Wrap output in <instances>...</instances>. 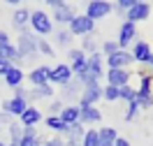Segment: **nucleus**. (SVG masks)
<instances>
[{"label":"nucleus","mask_w":153,"mask_h":146,"mask_svg":"<svg viewBox=\"0 0 153 146\" xmlns=\"http://www.w3.org/2000/svg\"><path fill=\"white\" fill-rule=\"evenodd\" d=\"M81 90H84V86H81L76 79H72L70 84L63 86V90H60V100H67V102L76 104V102H79V97H81Z\"/></svg>","instance_id":"15"},{"label":"nucleus","mask_w":153,"mask_h":146,"mask_svg":"<svg viewBox=\"0 0 153 146\" xmlns=\"http://www.w3.org/2000/svg\"><path fill=\"white\" fill-rule=\"evenodd\" d=\"M118 42H116V39H107L105 44H102V56H111V53H116V51H118Z\"/></svg>","instance_id":"37"},{"label":"nucleus","mask_w":153,"mask_h":146,"mask_svg":"<svg viewBox=\"0 0 153 146\" xmlns=\"http://www.w3.org/2000/svg\"><path fill=\"white\" fill-rule=\"evenodd\" d=\"M74 79V74H72V70H70V65L67 63H58L56 67H51V72H49V84L56 88V86H65V84H70Z\"/></svg>","instance_id":"6"},{"label":"nucleus","mask_w":153,"mask_h":146,"mask_svg":"<svg viewBox=\"0 0 153 146\" xmlns=\"http://www.w3.org/2000/svg\"><path fill=\"white\" fill-rule=\"evenodd\" d=\"M2 2H7V5H21V0H2Z\"/></svg>","instance_id":"48"},{"label":"nucleus","mask_w":153,"mask_h":146,"mask_svg":"<svg viewBox=\"0 0 153 146\" xmlns=\"http://www.w3.org/2000/svg\"><path fill=\"white\" fill-rule=\"evenodd\" d=\"M21 2H26V0H21Z\"/></svg>","instance_id":"53"},{"label":"nucleus","mask_w":153,"mask_h":146,"mask_svg":"<svg viewBox=\"0 0 153 146\" xmlns=\"http://www.w3.org/2000/svg\"><path fill=\"white\" fill-rule=\"evenodd\" d=\"M26 107H28V102L26 100H19V97H10V100H5L2 102V111H7L10 116L19 118L23 111H26Z\"/></svg>","instance_id":"20"},{"label":"nucleus","mask_w":153,"mask_h":146,"mask_svg":"<svg viewBox=\"0 0 153 146\" xmlns=\"http://www.w3.org/2000/svg\"><path fill=\"white\" fill-rule=\"evenodd\" d=\"M7 42H12V39H10V35H7L5 30H0V44H7Z\"/></svg>","instance_id":"47"},{"label":"nucleus","mask_w":153,"mask_h":146,"mask_svg":"<svg viewBox=\"0 0 153 146\" xmlns=\"http://www.w3.org/2000/svg\"><path fill=\"white\" fill-rule=\"evenodd\" d=\"M44 5H49L51 10H56V7H60V5H65V0H42Z\"/></svg>","instance_id":"45"},{"label":"nucleus","mask_w":153,"mask_h":146,"mask_svg":"<svg viewBox=\"0 0 153 146\" xmlns=\"http://www.w3.org/2000/svg\"><path fill=\"white\" fill-rule=\"evenodd\" d=\"M132 60L134 63H142V65H149V58H151V44L149 42H144V39H137L132 44Z\"/></svg>","instance_id":"13"},{"label":"nucleus","mask_w":153,"mask_h":146,"mask_svg":"<svg viewBox=\"0 0 153 146\" xmlns=\"http://www.w3.org/2000/svg\"><path fill=\"white\" fill-rule=\"evenodd\" d=\"M16 49H19L21 60H35V56H37V35L30 33V30H23L19 35Z\"/></svg>","instance_id":"3"},{"label":"nucleus","mask_w":153,"mask_h":146,"mask_svg":"<svg viewBox=\"0 0 153 146\" xmlns=\"http://www.w3.org/2000/svg\"><path fill=\"white\" fill-rule=\"evenodd\" d=\"M151 88H153V77H151V74H142L137 93H151Z\"/></svg>","instance_id":"34"},{"label":"nucleus","mask_w":153,"mask_h":146,"mask_svg":"<svg viewBox=\"0 0 153 146\" xmlns=\"http://www.w3.org/2000/svg\"><path fill=\"white\" fill-rule=\"evenodd\" d=\"M102 77H105V56H102L100 51H93V53H88L86 70L74 79L81 86H88V84H100Z\"/></svg>","instance_id":"1"},{"label":"nucleus","mask_w":153,"mask_h":146,"mask_svg":"<svg viewBox=\"0 0 153 146\" xmlns=\"http://www.w3.org/2000/svg\"><path fill=\"white\" fill-rule=\"evenodd\" d=\"M14 67V63H10V60H5V58H0V77H5L10 70Z\"/></svg>","instance_id":"42"},{"label":"nucleus","mask_w":153,"mask_h":146,"mask_svg":"<svg viewBox=\"0 0 153 146\" xmlns=\"http://www.w3.org/2000/svg\"><path fill=\"white\" fill-rule=\"evenodd\" d=\"M2 79H5V84H7L10 88H16V86H23L26 72L21 70V65H14V67H12V70H10V72H7V74H5Z\"/></svg>","instance_id":"22"},{"label":"nucleus","mask_w":153,"mask_h":146,"mask_svg":"<svg viewBox=\"0 0 153 146\" xmlns=\"http://www.w3.org/2000/svg\"><path fill=\"white\" fill-rule=\"evenodd\" d=\"M102 100V86L100 84H88L81 90V97H79V107H97V102Z\"/></svg>","instance_id":"8"},{"label":"nucleus","mask_w":153,"mask_h":146,"mask_svg":"<svg viewBox=\"0 0 153 146\" xmlns=\"http://www.w3.org/2000/svg\"><path fill=\"white\" fill-rule=\"evenodd\" d=\"M49 72H51V67H49V65H35V67L28 72V81L33 84V86L49 84Z\"/></svg>","instance_id":"19"},{"label":"nucleus","mask_w":153,"mask_h":146,"mask_svg":"<svg viewBox=\"0 0 153 146\" xmlns=\"http://www.w3.org/2000/svg\"><path fill=\"white\" fill-rule=\"evenodd\" d=\"M139 111H142V109H139V104H137V102H128V109H125V121H128V123H130V121H134V118L139 116Z\"/></svg>","instance_id":"35"},{"label":"nucleus","mask_w":153,"mask_h":146,"mask_svg":"<svg viewBox=\"0 0 153 146\" xmlns=\"http://www.w3.org/2000/svg\"><path fill=\"white\" fill-rule=\"evenodd\" d=\"M7 132H10V144H19L21 137H23V125H21L19 121H12L10 125H7Z\"/></svg>","instance_id":"29"},{"label":"nucleus","mask_w":153,"mask_h":146,"mask_svg":"<svg viewBox=\"0 0 153 146\" xmlns=\"http://www.w3.org/2000/svg\"><path fill=\"white\" fill-rule=\"evenodd\" d=\"M74 7H72V5H60V7H56V10H53V14H51V19H53V23H58V26H65L67 28V23H70V21L74 19Z\"/></svg>","instance_id":"14"},{"label":"nucleus","mask_w":153,"mask_h":146,"mask_svg":"<svg viewBox=\"0 0 153 146\" xmlns=\"http://www.w3.org/2000/svg\"><path fill=\"white\" fill-rule=\"evenodd\" d=\"M114 146H132V144H130V142H128L125 137H118V139L114 142Z\"/></svg>","instance_id":"46"},{"label":"nucleus","mask_w":153,"mask_h":146,"mask_svg":"<svg viewBox=\"0 0 153 146\" xmlns=\"http://www.w3.org/2000/svg\"><path fill=\"white\" fill-rule=\"evenodd\" d=\"M0 58L10 60V63H14V65H21L23 60H21L19 56V49H16V44H12V42H7V44H0Z\"/></svg>","instance_id":"23"},{"label":"nucleus","mask_w":153,"mask_h":146,"mask_svg":"<svg viewBox=\"0 0 153 146\" xmlns=\"http://www.w3.org/2000/svg\"><path fill=\"white\" fill-rule=\"evenodd\" d=\"M102 121V111L97 107H79V123L84 125H95Z\"/></svg>","instance_id":"18"},{"label":"nucleus","mask_w":153,"mask_h":146,"mask_svg":"<svg viewBox=\"0 0 153 146\" xmlns=\"http://www.w3.org/2000/svg\"><path fill=\"white\" fill-rule=\"evenodd\" d=\"M111 10H114V2H109V0H88L84 14L93 21H100V19H105V16H109Z\"/></svg>","instance_id":"5"},{"label":"nucleus","mask_w":153,"mask_h":146,"mask_svg":"<svg viewBox=\"0 0 153 146\" xmlns=\"http://www.w3.org/2000/svg\"><path fill=\"white\" fill-rule=\"evenodd\" d=\"M107 70H128V65H132V53L128 49H118L111 56H105Z\"/></svg>","instance_id":"7"},{"label":"nucleus","mask_w":153,"mask_h":146,"mask_svg":"<svg viewBox=\"0 0 153 146\" xmlns=\"http://www.w3.org/2000/svg\"><path fill=\"white\" fill-rule=\"evenodd\" d=\"M14 97H19V100H26V102H28L30 90H26L23 86H16V88H14Z\"/></svg>","instance_id":"41"},{"label":"nucleus","mask_w":153,"mask_h":146,"mask_svg":"<svg viewBox=\"0 0 153 146\" xmlns=\"http://www.w3.org/2000/svg\"><path fill=\"white\" fill-rule=\"evenodd\" d=\"M84 135H86L84 123H72V125H67L65 135H63V142H65V146H81Z\"/></svg>","instance_id":"11"},{"label":"nucleus","mask_w":153,"mask_h":146,"mask_svg":"<svg viewBox=\"0 0 153 146\" xmlns=\"http://www.w3.org/2000/svg\"><path fill=\"white\" fill-rule=\"evenodd\" d=\"M81 51H86V53H93V51H97L95 47V39H93V35H86V37H81Z\"/></svg>","instance_id":"36"},{"label":"nucleus","mask_w":153,"mask_h":146,"mask_svg":"<svg viewBox=\"0 0 153 146\" xmlns=\"http://www.w3.org/2000/svg\"><path fill=\"white\" fill-rule=\"evenodd\" d=\"M37 53L47 56V58H53V56H56V47H53L47 37H37Z\"/></svg>","instance_id":"26"},{"label":"nucleus","mask_w":153,"mask_h":146,"mask_svg":"<svg viewBox=\"0 0 153 146\" xmlns=\"http://www.w3.org/2000/svg\"><path fill=\"white\" fill-rule=\"evenodd\" d=\"M0 146H7V144H5V142H2V139H0Z\"/></svg>","instance_id":"50"},{"label":"nucleus","mask_w":153,"mask_h":146,"mask_svg":"<svg viewBox=\"0 0 153 146\" xmlns=\"http://www.w3.org/2000/svg\"><path fill=\"white\" fill-rule=\"evenodd\" d=\"M67 30L72 33V37H86L95 33V21L88 19L86 14H74V19L67 23Z\"/></svg>","instance_id":"4"},{"label":"nucleus","mask_w":153,"mask_h":146,"mask_svg":"<svg viewBox=\"0 0 153 146\" xmlns=\"http://www.w3.org/2000/svg\"><path fill=\"white\" fill-rule=\"evenodd\" d=\"M30 33H35L37 37H44V35H51L53 33V19L51 14H47L44 10H35L30 12Z\"/></svg>","instance_id":"2"},{"label":"nucleus","mask_w":153,"mask_h":146,"mask_svg":"<svg viewBox=\"0 0 153 146\" xmlns=\"http://www.w3.org/2000/svg\"><path fill=\"white\" fill-rule=\"evenodd\" d=\"M42 118H44V116H42V111H39L35 104H28V107H26V111L19 116V123H21L23 127H35Z\"/></svg>","instance_id":"17"},{"label":"nucleus","mask_w":153,"mask_h":146,"mask_svg":"<svg viewBox=\"0 0 153 146\" xmlns=\"http://www.w3.org/2000/svg\"><path fill=\"white\" fill-rule=\"evenodd\" d=\"M118 100H123V102H134V100H137V88H132L130 84L121 86L118 88Z\"/></svg>","instance_id":"30"},{"label":"nucleus","mask_w":153,"mask_h":146,"mask_svg":"<svg viewBox=\"0 0 153 146\" xmlns=\"http://www.w3.org/2000/svg\"><path fill=\"white\" fill-rule=\"evenodd\" d=\"M7 146H19V144H7Z\"/></svg>","instance_id":"52"},{"label":"nucleus","mask_w":153,"mask_h":146,"mask_svg":"<svg viewBox=\"0 0 153 146\" xmlns=\"http://www.w3.org/2000/svg\"><path fill=\"white\" fill-rule=\"evenodd\" d=\"M81 146H100V135L95 127H86V135L81 139Z\"/></svg>","instance_id":"31"},{"label":"nucleus","mask_w":153,"mask_h":146,"mask_svg":"<svg viewBox=\"0 0 153 146\" xmlns=\"http://www.w3.org/2000/svg\"><path fill=\"white\" fill-rule=\"evenodd\" d=\"M72 33L67 28H58L56 30V35H53V42H56V47H70L72 44Z\"/></svg>","instance_id":"27"},{"label":"nucleus","mask_w":153,"mask_h":146,"mask_svg":"<svg viewBox=\"0 0 153 146\" xmlns=\"http://www.w3.org/2000/svg\"><path fill=\"white\" fill-rule=\"evenodd\" d=\"M105 77H107V84H109V86L121 88V86H125V84H130L132 72H128V70H107Z\"/></svg>","instance_id":"16"},{"label":"nucleus","mask_w":153,"mask_h":146,"mask_svg":"<svg viewBox=\"0 0 153 146\" xmlns=\"http://www.w3.org/2000/svg\"><path fill=\"white\" fill-rule=\"evenodd\" d=\"M125 21H130V23H139V21H146L149 16H151V5L149 2H137V5H132L130 10L123 14Z\"/></svg>","instance_id":"10"},{"label":"nucleus","mask_w":153,"mask_h":146,"mask_svg":"<svg viewBox=\"0 0 153 146\" xmlns=\"http://www.w3.org/2000/svg\"><path fill=\"white\" fill-rule=\"evenodd\" d=\"M134 37H137V23H130V21H123L121 23V30H118V47L121 49H128L130 44L134 42Z\"/></svg>","instance_id":"12"},{"label":"nucleus","mask_w":153,"mask_h":146,"mask_svg":"<svg viewBox=\"0 0 153 146\" xmlns=\"http://www.w3.org/2000/svg\"><path fill=\"white\" fill-rule=\"evenodd\" d=\"M12 26L19 30V33L28 30V26H30V10L28 7H19V10L12 14Z\"/></svg>","instance_id":"21"},{"label":"nucleus","mask_w":153,"mask_h":146,"mask_svg":"<svg viewBox=\"0 0 153 146\" xmlns=\"http://www.w3.org/2000/svg\"><path fill=\"white\" fill-rule=\"evenodd\" d=\"M86 60H88V53L81 51V49H70L67 51V65L72 70V74L79 77L84 70H86Z\"/></svg>","instance_id":"9"},{"label":"nucleus","mask_w":153,"mask_h":146,"mask_svg":"<svg viewBox=\"0 0 153 146\" xmlns=\"http://www.w3.org/2000/svg\"><path fill=\"white\" fill-rule=\"evenodd\" d=\"M42 146H65V142H63V137H53V139L44 142Z\"/></svg>","instance_id":"43"},{"label":"nucleus","mask_w":153,"mask_h":146,"mask_svg":"<svg viewBox=\"0 0 153 146\" xmlns=\"http://www.w3.org/2000/svg\"><path fill=\"white\" fill-rule=\"evenodd\" d=\"M149 65H151V72H153V53H151V58H149Z\"/></svg>","instance_id":"49"},{"label":"nucleus","mask_w":153,"mask_h":146,"mask_svg":"<svg viewBox=\"0 0 153 146\" xmlns=\"http://www.w3.org/2000/svg\"><path fill=\"white\" fill-rule=\"evenodd\" d=\"M42 144H44V139H42V137H26V135H23V137H21V142H19V146H42Z\"/></svg>","instance_id":"38"},{"label":"nucleus","mask_w":153,"mask_h":146,"mask_svg":"<svg viewBox=\"0 0 153 146\" xmlns=\"http://www.w3.org/2000/svg\"><path fill=\"white\" fill-rule=\"evenodd\" d=\"M137 2H149V0H137Z\"/></svg>","instance_id":"51"},{"label":"nucleus","mask_w":153,"mask_h":146,"mask_svg":"<svg viewBox=\"0 0 153 146\" xmlns=\"http://www.w3.org/2000/svg\"><path fill=\"white\" fill-rule=\"evenodd\" d=\"M97 135H100V146H114V142L118 139L116 127H100Z\"/></svg>","instance_id":"25"},{"label":"nucleus","mask_w":153,"mask_h":146,"mask_svg":"<svg viewBox=\"0 0 153 146\" xmlns=\"http://www.w3.org/2000/svg\"><path fill=\"white\" fill-rule=\"evenodd\" d=\"M44 123H47V127L51 132H58V135H65V130H67V125L60 121V116H47Z\"/></svg>","instance_id":"28"},{"label":"nucleus","mask_w":153,"mask_h":146,"mask_svg":"<svg viewBox=\"0 0 153 146\" xmlns=\"http://www.w3.org/2000/svg\"><path fill=\"white\" fill-rule=\"evenodd\" d=\"M139 109H151L153 107V93H137V100H134Z\"/></svg>","instance_id":"32"},{"label":"nucleus","mask_w":153,"mask_h":146,"mask_svg":"<svg viewBox=\"0 0 153 146\" xmlns=\"http://www.w3.org/2000/svg\"><path fill=\"white\" fill-rule=\"evenodd\" d=\"M60 121L65 123V125H72V123H79V104H65L63 111L58 114Z\"/></svg>","instance_id":"24"},{"label":"nucleus","mask_w":153,"mask_h":146,"mask_svg":"<svg viewBox=\"0 0 153 146\" xmlns=\"http://www.w3.org/2000/svg\"><path fill=\"white\" fill-rule=\"evenodd\" d=\"M102 100H107V102H116L118 100V88L116 86H102Z\"/></svg>","instance_id":"33"},{"label":"nucleus","mask_w":153,"mask_h":146,"mask_svg":"<svg viewBox=\"0 0 153 146\" xmlns=\"http://www.w3.org/2000/svg\"><path fill=\"white\" fill-rule=\"evenodd\" d=\"M132 5H137V0H116V10H118V14H125Z\"/></svg>","instance_id":"39"},{"label":"nucleus","mask_w":153,"mask_h":146,"mask_svg":"<svg viewBox=\"0 0 153 146\" xmlns=\"http://www.w3.org/2000/svg\"><path fill=\"white\" fill-rule=\"evenodd\" d=\"M12 121H14V116H10L7 111H0V127H2V123H7V125H10Z\"/></svg>","instance_id":"44"},{"label":"nucleus","mask_w":153,"mask_h":146,"mask_svg":"<svg viewBox=\"0 0 153 146\" xmlns=\"http://www.w3.org/2000/svg\"><path fill=\"white\" fill-rule=\"evenodd\" d=\"M63 107H65L63 100H53V102L49 104V116H58V114L63 111Z\"/></svg>","instance_id":"40"}]
</instances>
